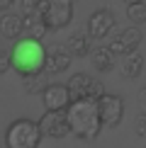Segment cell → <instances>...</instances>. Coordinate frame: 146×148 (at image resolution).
Returning <instances> with one entry per match:
<instances>
[{
	"label": "cell",
	"mask_w": 146,
	"mask_h": 148,
	"mask_svg": "<svg viewBox=\"0 0 146 148\" xmlns=\"http://www.w3.org/2000/svg\"><path fill=\"white\" fill-rule=\"evenodd\" d=\"M139 44H141V29L132 24V27H124V29H122V32L110 41L107 49L114 53V56H124V53H129V51H136Z\"/></svg>",
	"instance_id": "10"
},
{
	"label": "cell",
	"mask_w": 146,
	"mask_h": 148,
	"mask_svg": "<svg viewBox=\"0 0 146 148\" xmlns=\"http://www.w3.org/2000/svg\"><path fill=\"white\" fill-rule=\"evenodd\" d=\"M139 107H141V112H146V88L139 90Z\"/></svg>",
	"instance_id": "22"
},
{
	"label": "cell",
	"mask_w": 146,
	"mask_h": 148,
	"mask_svg": "<svg viewBox=\"0 0 146 148\" xmlns=\"http://www.w3.org/2000/svg\"><path fill=\"white\" fill-rule=\"evenodd\" d=\"M66 53H68L71 58H83L90 53V39L88 34H71L68 39H66Z\"/></svg>",
	"instance_id": "14"
},
{
	"label": "cell",
	"mask_w": 146,
	"mask_h": 148,
	"mask_svg": "<svg viewBox=\"0 0 146 148\" xmlns=\"http://www.w3.org/2000/svg\"><path fill=\"white\" fill-rule=\"evenodd\" d=\"M97 112H100V121L102 126H110V129H117L122 124V116H124V100L119 95H105L97 100Z\"/></svg>",
	"instance_id": "6"
},
{
	"label": "cell",
	"mask_w": 146,
	"mask_h": 148,
	"mask_svg": "<svg viewBox=\"0 0 146 148\" xmlns=\"http://www.w3.org/2000/svg\"><path fill=\"white\" fill-rule=\"evenodd\" d=\"M66 119H68V129L76 138L95 141L102 131V121H100L95 100H73L66 107Z\"/></svg>",
	"instance_id": "1"
},
{
	"label": "cell",
	"mask_w": 146,
	"mask_h": 148,
	"mask_svg": "<svg viewBox=\"0 0 146 148\" xmlns=\"http://www.w3.org/2000/svg\"><path fill=\"white\" fill-rule=\"evenodd\" d=\"M46 75L44 73H36V75H29V78H24V92L27 95H41L46 88Z\"/></svg>",
	"instance_id": "17"
},
{
	"label": "cell",
	"mask_w": 146,
	"mask_h": 148,
	"mask_svg": "<svg viewBox=\"0 0 146 148\" xmlns=\"http://www.w3.org/2000/svg\"><path fill=\"white\" fill-rule=\"evenodd\" d=\"M71 66V56L66 51H61V49H56V51L46 53V61H44V73H49V75H56V73H63L68 71Z\"/></svg>",
	"instance_id": "13"
},
{
	"label": "cell",
	"mask_w": 146,
	"mask_h": 148,
	"mask_svg": "<svg viewBox=\"0 0 146 148\" xmlns=\"http://www.w3.org/2000/svg\"><path fill=\"white\" fill-rule=\"evenodd\" d=\"M127 5H132V3H144V0H124Z\"/></svg>",
	"instance_id": "24"
},
{
	"label": "cell",
	"mask_w": 146,
	"mask_h": 148,
	"mask_svg": "<svg viewBox=\"0 0 146 148\" xmlns=\"http://www.w3.org/2000/svg\"><path fill=\"white\" fill-rule=\"evenodd\" d=\"M8 68H10V53L0 46V73H5Z\"/></svg>",
	"instance_id": "21"
},
{
	"label": "cell",
	"mask_w": 146,
	"mask_h": 148,
	"mask_svg": "<svg viewBox=\"0 0 146 148\" xmlns=\"http://www.w3.org/2000/svg\"><path fill=\"white\" fill-rule=\"evenodd\" d=\"M141 71H144V56L139 53V49L136 51H129V53H124V56H119V73L124 78H139L141 75Z\"/></svg>",
	"instance_id": "11"
},
{
	"label": "cell",
	"mask_w": 146,
	"mask_h": 148,
	"mask_svg": "<svg viewBox=\"0 0 146 148\" xmlns=\"http://www.w3.org/2000/svg\"><path fill=\"white\" fill-rule=\"evenodd\" d=\"M41 129L34 119H15L5 129V148H39Z\"/></svg>",
	"instance_id": "3"
},
{
	"label": "cell",
	"mask_w": 146,
	"mask_h": 148,
	"mask_svg": "<svg viewBox=\"0 0 146 148\" xmlns=\"http://www.w3.org/2000/svg\"><path fill=\"white\" fill-rule=\"evenodd\" d=\"M0 34L5 39L17 41L22 36V17L12 15V12H0Z\"/></svg>",
	"instance_id": "12"
},
{
	"label": "cell",
	"mask_w": 146,
	"mask_h": 148,
	"mask_svg": "<svg viewBox=\"0 0 146 148\" xmlns=\"http://www.w3.org/2000/svg\"><path fill=\"white\" fill-rule=\"evenodd\" d=\"M36 124L41 129V136H49V138H63L71 134L66 112H44Z\"/></svg>",
	"instance_id": "8"
},
{
	"label": "cell",
	"mask_w": 146,
	"mask_h": 148,
	"mask_svg": "<svg viewBox=\"0 0 146 148\" xmlns=\"http://www.w3.org/2000/svg\"><path fill=\"white\" fill-rule=\"evenodd\" d=\"M90 63H93V68L95 71H110L114 66V53L110 51L107 46H95V49H90Z\"/></svg>",
	"instance_id": "15"
},
{
	"label": "cell",
	"mask_w": 146,
	"mask_h": 148,
	"mask_svg": "<svg viewBox=\"0 0 146 148\" xmlns=\"http://www.w3.org/2000/svg\"><path fill=\"white\" fill-rule=\"evenodd\" d=\"M127 17L134 27H141L146 24V3H132L127 5Z\"/></svg>",
	"instance_id": "18"
},
{
	"label": "cell",
	"mask_w": 146,
	"mask_h": 148,
	"mask_svg": "<svg viewBox=\"0 0 146 148\" xmlns=\"http://www.w3.org/2000/svg\"><path fill=\"white\" fill-rule=\"evenodd\" d=\"M66 88L71 92V102L73 100H100L102 95H105V88H102V83L93 75H88V73H76V75H71V80L66 83Z\"/></svg>",
	"instance_id": "5"
},
{
	"label": "cell",
	"mask_w": 146,
	"mask_h": 148,
	"mask_svg": "<svg viewBox=\"0 0 146 148\" xmlns=\"http://www.w3.org/2000/svg\"><path fill=\"white\" fill-rule=\"evenodd\" d=\"M12 5H15V0H0V12H8Z\"/></svg>",
	"instance_id": "23"
},
{
	"label": "cell",
	"mask_w": 146,
	"mask_h": 148,
	"mask_svg": "<svg viewBox=\"0 0 146 148\" xmlns=\"http://www.w3.org/2000/svg\"><path fill=\"white\" fill-rule=\"evenodd\" d=\"M134 131H136V136L146 138V112L136 114V119H134Z\"/></svg>",
	"instance_id": "19"
},
{
	"label": "cell",
	"mask_w": 146,
	"mask_h": 148,
	"mask_svg": "<svg viewBox=\"0 0 146 148\" xmlns=\"http://www.w3.org/2000/svg\"><path fill=\"white\" fill-rule=\"evenodd\" d=\"M36 15L44 22L46 32H59L73 20V0H39Z\"/></svg>",
	"instance_id": "4"
},
{
	"label": "cell",
	"mask_w": 146,
	"mask_h": 148,
	"mask_svg": "<svg viewBox=\"0 0 146 148\" xmlns=\"http://www.w3.org/2000/svg\"><path fill=\"white\" fill-rule=\"evenodd\" d=\"M144 148H146V146H144Z\"/></svg>",
	"instance_id": "25"
},
{
	"label": "cell",
	"mask_w": 146,
	"mask_h": 148,
	"mask_svg": "<svg viewBox=\"0 0 146 148\" xmlns=\"http://www.w3.org/2000/svg\"><path fill=\"white\" fill-rule=\"evenodd\" d=\"M112 27H114V15H112V10H107V8H100V10H95L93 15L88 17V39H105V36L112 32Z\"/></svg>",
	"instance_id": "9"
},
{
	"label": "cell",
	"mask_w": 146,
	"mask_h": 148,
	"mask_svg": "<svg viewBox=\"0 0 146 148\" xmlns=\"http://www.w3.org/2000/svg\"><path fill=\"white\" fill-rule=\"evenodd\" d=\"M36 8H39V0H22V17L36 15Z\"/></svg>",
	"instance_id": "20"
},
{
	"label": "cell",
	"mask_w": 146,
	"mask_h": 148,
	"mask_svg": "<svg viewBox=\"0 0 146 148\" xmlns=\"http://www.w3.org/2000/svg\"><path fill=\"white\" fill-rule=\"evenodd\" d=\"M44 61H46V49L41 46V41L29 39V36L17 39L10 51V68H15L17 75L22 78L44 73Z\"/></svg>",
	"instance_id": "2"
},
{
	"label": "cell",
	"mask_w": 146,
	"mask_h": 148,
	"mask_svg": "<svg viewBox=\"0 0 146 148\" xmlns=\"http://www.w3.org/2000/svg\"><path fill=\"white\" fill-rule=\"evenodd\" d=\"M41 102L46 112H66V107L71 104V92L66 83H49L41 92Z\"/></svg>",
	"instance_id": "7"
},
{
	"label": "cell",
	"mask_w": 146,
	"mask_h": 148,
	"mask_svg": "<svg viewBox=\"0 0 146 148\" xmlns=\"http://www.w3.org/2000/svg\"><path fill=\"white\" fill-rule=\"evenodd\" d=\"M44 34H46V27H44V22L39 20V15H27V17H22V36H29V39H36V41H39Z\"/></svg>",
	"instance_id": "16"
}]
</instances>
